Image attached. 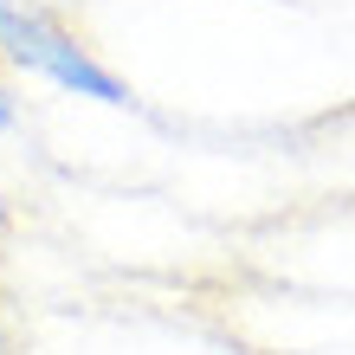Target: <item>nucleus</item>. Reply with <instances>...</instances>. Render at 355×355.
Masks as SVG:
<instances>
[{
  "instance_id": "nucleus-1",
  "label": "nucleus",
  "mask_w": 355,
  "mask_h": 355,
  "mask_svg": "<svg viewBox=\"0 0 355 355\" xmlns=\"http://www.w3.org/2000/svg\"><path fill=\"white\" fill-rule=\"evenodd\" d=\"M0 65L26 71V78H46V85L71 91V97H91V103H110V110H130V85L97 65L91 46L78 39L58 13H46L39 0H0Z\"/></svg>"
},
{
  "instance_id": "nucleus-2",
  "label": "nucleus",
  "mask_w": 355,
  "mask_h": 355,
  "mask_svg": "<svg viewBox=\"0 0 355 355\" xmlns=\"http://www.w3.org/2000/svg\"><path fill=\"white\" fill-rule=\"evenodd\" d=\"M13 123H19V103H13L7 85H0V130H13Z\"/></svg>"
},
{
  "instance_id": "nucleus-3",
  "label": "nucleus",
  "mask_w": 355,
  "mask_h": 355,
  "mask_svg": "<svg viewBox=\"0 0 355 355\" xmlns=\"http://www.w3.org/2000/svg\"><path fill=\"white\" fill-rule=\"evenodd\" d=\"M7 226H13V207H7V194H0V233H7Z\"/></svg>"
}]
</instances>
